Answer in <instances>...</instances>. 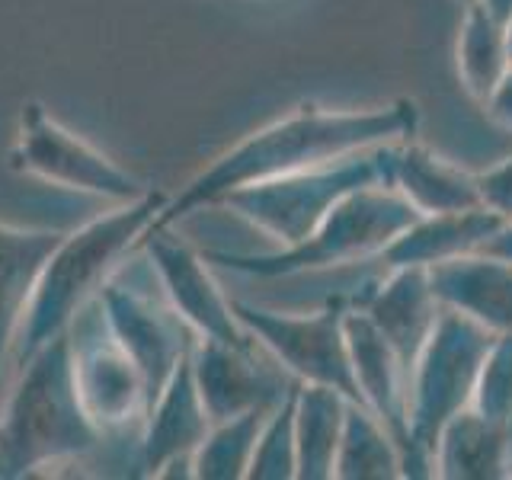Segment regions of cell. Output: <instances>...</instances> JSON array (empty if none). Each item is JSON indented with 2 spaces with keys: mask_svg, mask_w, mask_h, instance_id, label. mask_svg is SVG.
<instances>
[{
  "mask_svg": "<svg viewBox=\"0 0 512 480\" xmlns=\"http://www.w3.org/2000/svg\"><path fill=\"white\" fill-rule=\"evenodd\" d=\"M416 122H420V112L407 100L381 109L301 106L292 116L260 128L215 157L176 196L167 199L151 228H173L176 221L199 208L218 205V199L231 189L333 164V160L372 151L381 144L407 141L416 132Z\"/></svg>",
  "mask_w": 512,
  "mask_h": 480,
  "instance_id": "obj_1",
  "label": "cell"
},
{
  "mask_svg": "<svg viewBox=\"0 0 512 480\" xmlns=\"http://www.w3.org/2000/svg\"><path fill=\"white\" fill-rule=\"evenodd\" d=\"M167 199V192L148 189L141 199L119 202L112 212L87 221L84 228L61 234L32 292L20 340H16V362L23 365L55 336L71 333L77 314L87 308L90 298L100 295L122 256L141 244L144 231L157 221Z\"/></svg>",
  "mask_w": 512,
  "mask_h": 480,
  "instance_id": "obj_2",
  "label": "cell"
},
{
  "mask_svg": "<svg viewBox=\"0 0 512 480\" xmlns=\"http://www.w3.org/2000/svg\"><path fill=\"white\" fill-rule=\"evenodd\" d=\"M100 436L77 394L74 336L61 333L20 365V381L0 404V480L87 455Z\"/></svg>",
  "mask_w": 512,
  "mask_h": 480,
  "instance_id": "obj_3",
  "label": "cell"
},
{
  "mask_svg": "<svg viewBox=\"0 0 512 480\" xmlns=\"http://www.w3.org/2000/svg\"><path fill=\"white\" fill-rule=\"evenodd\" d=\"M487 327L452 308H442L429 340L410 365L407 381V455L404 477H432V452L445 423L471 407L480 362L493 343Z\"/></svg>",
  "mask_w": 512,
  "mask_h": 480,
  "instance_id": "obj_4",
  "label": "cell"
},
{
  "mask_svg": "<svg viewBox=\"0 0 512 480\" xmlns=\"http://www.w3.org/2000/svg\"><path fill=\"white\" fill-rule=\"evenodd\" d=\"M420 212L400 196L394 186H362L343 202L333 205V212L317 224L311 237H304L295 247H282L276 253H205L208 263H221L234 272L256 279L295 276L308 269H327L343 263H359L368 256H381L394 244V237L404 234Z\"/></svg>",
  "mask_w": 512,
  "mask_h": 480,
  "instance_id": "obj_5",
  "label": "cell"
},
{
  "mask_svg": "<svg viewBox=\"0 0 512 480\" xmlns=\"http://www.w3.org/2000/svg\"><path fill=\"white\" fill-rule=\"evenodd\" d=\"M375 183L391 186V144L349 154L343 160H333V164L231 189L218 199V205H228L231 212H237L272 240H279L282 247H295L314 234V228L333 212L336 202Z\"/></svg>",
  "mask_w": 512,
  "mask_h": 480,
  "instance_id": "obj_6",
  "label": "cell"
},
{
  "mask_svg": "<svg viewBox=\"0 0 512 480\" xmlns=\"http://www.w3.org/2000/svg\"><path fill=\"white\" fill-rule=\"evenodd\" d=\"M10 167L42 183L90 192L109 202H135L151 189L112 157L96 151L90 141L64 128L39 100H26L20 106Z\"/></svg>",
  "mask_w": 512,
  "mask_h": 480,
  "instance_id": "obj_7",
  "label": "cell"
},
{
  "mask_svg": "<svg viewBox=\"0 0 512 480\" xmlns=\"http://www.w3.org/2000/svg\"><path fill=\"white\" fill-rule=\"evenodd\" d=\"M244 330L276 359L288 375L304 384H327L359 404L356 378H352L349 346L343 320L349 298L336 295L314 314H285L256 308L247 301H231Z\"/></svg>",
  "mask_w": 512,
  "mask_h": 480,
  "instance_id": "obj_8",
  "label": "cell"
},
{
  "mask_svg": "<svg viewBox=\"0 0 512 480\" xmlns=\"http://www.w3.org/2000/svg\"><path fill=\"white\" fill-rule=\"evenodd\" d=\"M103 308V324L109 336L116 340L128 359L138 365L144 378V391H148V407L157 400V394L167 388L176 365H180L192 346H196V333H192L183 317L176 314L170 304H157L154 298L135 292L132 285L106 282L96 295Z\"/></svg>",
  "mask_w": 512,
  "mask_h": 480,
  "instance_id": "obj_9",
  "label": "cell"
},
{
  "mask_svg": "<svg viewBox=\"0 0 512 480\" xmlns=\"http://www.w3.org/2000/svg\"><path fill=\"white\" fill-rule=\"evenodd\" d=\"M138 247L148 253L157 279L164 285L167 304L196 333V340L253 343V336L234 314L231 298H224L212 272H208V260L192 250L183 237H176L170 228H148Z\"/></svg>",
  "mask_w": 512,
  "mask_h": 480,
  "instance_id": "obj_10",
  "label": "cell"
},
{
  "mask_svg": "<svg viewBox=\"0 0 512 480\" xmlns=\"http://www.w3.org/2000/svg\"><path fill=\"white\" fill-rule=\"evenodd\" d=\"M196 388L212 423L231 420V416L276 407L292 391L295 378L276 365H263L256 359L253 343H221V340H196L189 352Z\"/></svg>",
  "mask_w": 512,
  "mask_h": 480,
  "instance_id": "obj_11",
  "label": "cell"
},
{
  "mask_svg": "<svg viewBox=\"0 0 512 480\" xmlns=\"http://www.w3.org/2000/svg\"><path fill=\"white\" fill-rule=\"evenodd\" d=\"M74 381L80 404L100 432L122 429L148 413V391L138 365L128 352L106 336L74 340Z\"/></svg>",
  "mask_w": 512,
  "mask_h": 480,
  "instance_id": "obj_12",
  "label": "cell"
},
{
  "mask_svg": "<svg viewBox=\"0 0 512 480\" xmlns=\"http://www.w3.org/2000/svg\"><path fill=\"white\" fill-rule=\"evenodd\" d=\"M352 378H356L359 404L372 410L378 420L388 426L394 436L400 458L407 455V368L397 359L391 343L378 333V327L368 320L365 311H359L349 301V311L343 320Z\"/></svg>",
  "mask_w": 512,
  "mask_h": 480,
  "instance_id": "obj_13",
  "label": "cell"
},
{
  "mask_svg": "<svg viewBox=\"0 0 512 480\" xmlns=\"http://www.w3.org/2000/svg\"><path fill=\"white\" fill-rule=\"evenodd\" d=\"M359 311L368 314V320L378 327V333L391 343L397 359L404 362L407 378L410 365L420 356L423 343L429 340L432 327L442 314V304L432 292L429 269L420 266H400L391 269V276L368 285L356 298H349Z\"/></svg>",
  "mask_w": 512,
  "mask_h": 480,
  "instance_id": "obj_14",
  "label": "cell"
},
{
  "mask_svg": "<svg viewBox=\"0 0 512 480\" xmlns=\"http://www.w3.org/2000/svg\"><path fill=\"white\" fill-rule=\"evenodd\" d=\"M212 429L202 394L192 375V359L186 356L176 365L167 388L144 413V436H141V468L148 477H157L170 461L192 458L202 439Z\"/></svg>",
  "mask_w": 512,
  "mask_h": 480,
  "instance_id": "obj_15",
  "label": "cell"
},
{
  "mask_svg": "<svg viewBox=\"0 0 512 480\" xmlns=\"http://www.w3.org/2000/svg\"><path fill=\"white\" fill-rule=\"evenodd\" d=\"M442 308L477 320L490 333H512V263L477 250L429 269Z\"/></svg>",
  "mask_w": 512,
  "mask_h": 480,
  "instance_id": "obj_16",
  "label": "cell"
},
{
  "mask_svg": "<svg viewBox=\"0 0 512 480\" xmlns=\"http://www.w3.org/2000/svg\"><path fill=\"white\" fill-rule=\"evenodd\" d=\"M61 231L13 228L0 221V404H4V375L10 349L20 340L32 292L45 260L58 247Z\"/></svg>",
  "mask_w": 512,
  "mask_h": 480,
  "instance_id": "obj_17",
  "label": "cell"
},
{
  "mask_svg": "<svg viewBox=\"0 0 512 480\" xmlns=\"http://www.w3.org/2000/svg\"><path fill=\"white\" fill-rule=\"evenodd\" d=\"M503 228V218L490 208H464V212H442V215H420L410 228L394 237V244L384 250L388 269L420 266L432 269L439 263L458 260L487 247V240Z\"/></svg>",
  "mask_w": 512,
  "mask_h": 480,
  "instance_id": "obj_18",
  "label": "cell"
},
{
  "mask_svg": "<svg viewBox=\"0 0 512 480\" xmlns=\"http://www.w3.org/2000/svg\"><path fill=\"white\" fill-rule=\"evenodd\" d=\"M432 477L506 480L512 477V423H493L464 407L445 423L432 452Z\"/></svg>",
  "mask_w": 512,
  "mask_h": 480,
  "instance_id": "obj_19",
  "label": "cell"
},
{
  "mask_svg": "<svg viewBox=\"0 0 512 480\" xmlns=\"http://www.w3.org/2000/svg\"><path fill=\"white\" fill-rule=\"evenodd\" d=\"M391 186L420 215L464 212V208L480 205L474 173L448 164L410 138L391 144Z\"/></svg>",
  "mask_w": 512,
  "mask_h": 480,
  "instance_id": "obj_20",
  "label": "cell"
},
{
  "mask_svg": "<svg viewBox=\"0 0 512 480\" xmlns=\"http://www.w3.org/2000/svg\"><path fill=\"white\" fill-rule=\"evenodd\" d=\"M349 400L327 384H295V452L298 480H333L336 448L343 439Z\"/></svg>",
  "mask_w": 512,
  "mask_h": 480,
  "instance_id": "obj_21",
  "label": "cell"
},
{
  "mask_svg": "<svg viewBox=\"0 0 512 480\" xmlns=\"http://www.w3.org/2000/svg\"><path fill=\"white\" fill-rule=\"evenodd\" d=\"M512 68L506 26L480 7L464 4V20L458 32V77L477 103H487L490 93Z\"/></svg>",
  "mask_w": 512,
  "mask_h": 480,
  "instance_id": "obj_22",
  "label": "cell"
},
{
  "mask_svg": "<svg viewBox=\"0 0 512 480\" xmlns=\"http://www.w3.org/2000/svg\"><path fill=\"white\" fill-rule=\"evenodd\" d=\"M336 480H397L404 477V458L394 436L378 416L362 407L349 404L343 439L333 461Z\"/></svg>",
  "mask_w": 512,
  "mask_h": 480,
  "instance_id": "obj_23",
  "label": "cell"
},
{
  "mask_svg": "<svg viewBox=\"0 0 512 480\" xmlns=\"http://www.w3.org/2000/svg\"><path fill=\"white\" fill-rule=\"evenodd\" d=\"M272 407L231 416L212 423L202 445L192 452V477L196 480H247L250 461L256 452V439Z\"/></svg>",
  "mask_w": 512,
  "mask_h": 480,
  "instance_id": "obj_24",
  "label": "cell"
},
{
  "mask_svg": "<svg viewBox=\"0 0 512 480\" xmlns=\"http://www.w3.org/2000/svg\"><path fill=\"white\" fill-rule=\"evenodd\" d=\"M298 384V381H295ZM295 384L276 407L269 410L266 423L256 439L247 480H298V452H295Z\"/></svg>",
  "mask_w": 512,
  "mask_h": 480,
  "instance_id": "obj_25",
  "label": "cell"
},
{
  "mask_svg": "<svg viewBox=\"0 0 512 480\" xmlns=\"http://www.w3.org/2000/svg\"><path fill=\"white\" fill-rule=\"evenodd\" d=\"M471 407L493 423H512V333H496L480 362Z\"/></svg>",
  "mask_w": 512,
  "mask_h": 480,
  "instance_id": "obj_26",
  "label": "cell"
},
{
  "mask_svg": "<svg viewBox=\"0 0 512 480\" xmlns=\"http://www.w3.org/2000/svg\"><path fill=\"white\" fill-rule=\"evenodd\" d=\"M477 189H480V205L490 208L503 221H512V157L490 167L487 173H477Z\"/></svg>",
  "mask_w": 512,
  "mask_h": 480,
  "instance_id": "obj_27",
  "label": "cell"
},
{
  "mask_svg": "<svg viewBox=\"0 0 512 480\" xmlns=\"http://www.w3.org/2000/svg\"><path fill=\"white\" fill-rule=\"evenodd\" d=\"M484 106H487L493 122H500L503 128H512V68L506 71V77L500 80V87L490 93V100Z\"/></svg>",
  "mask_w": 512,
  "mask_h": 480,
  "instance_id": "obj_28",
  "label": "cell"
},
{
  "mask_svg": "<svg viewBox=\"0 0 512 480\" xmlns=\"http://www.w3.org/2000/svg\"><path fill=\"white\" fill-rule=\"evenodd\" d=\"M487 253H496V256H503V260L512 263V221H503V228L496 231L490 240H487Z\"/></svg>",
  "mask_w": 512,
  "mask_h": 480,
  "instance_id": "obj_29",
  "label": "cell"
},
{
  "mask_svg": "<svg viewBox=\"0 0 512 480\" xmlns=\"http://www.w3.org/2000/svg\"><path fill=\"white\" fill-rule=\"evenodd\" d=\"M474 4L484 7L493 16V20H500L503 26L512 20V0H474Z\"/></svg>",
  "mask_w": 512,
  "mask_h": 480,
  "instance_id": "obj_30",
  "label": "cell"
},
{
  "mask_svg": "<svg viewBox=\"0 0 512 480\" xmlns=\"http://www.w3.org/2000/svg\"><path fill=\"white\" fill-rule=\"evenodd\" d=\"M506 42H509V55H512V20L506 23Z\"/></svg>",
  "mask_w": 512,
  "mask_h": 480,
  "instance_id": "obj_31",
  "label": "cell"
},
{
  "mask_svg": "<svg viewBox=\"0 0 512 480\" xmlns=\"http://www.w3.org/2000/svg\"><path fill=\"white\" fill-rule=\"evenodd\" d=\"M461 4H474V0H461Z\"/></svg>",
  "mask_w": 512,
  "mask_h": 480,
  "instance_id": "obj_32",
  "label": "cell"
}]
</instances>
